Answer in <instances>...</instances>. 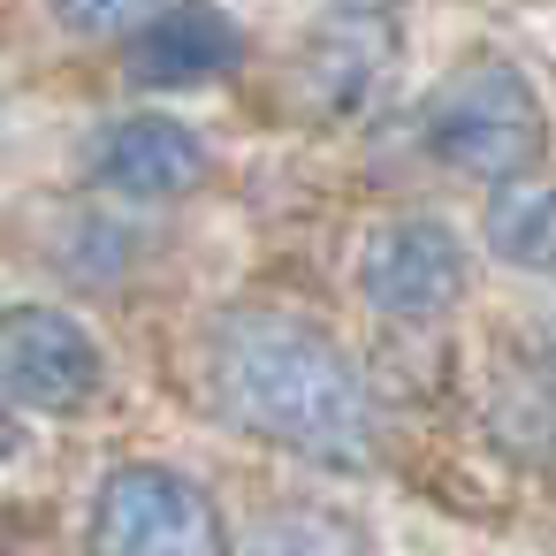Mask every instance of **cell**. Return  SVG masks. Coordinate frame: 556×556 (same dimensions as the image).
<instances>
[{"mask_svg":"<svg viewBox=\"0 0 556 556\" xmlns=\"http://www.w3.org/2000/svg\"><path fill=\"white\" fill-rule=\"evenodd\" d=\"M472 260L465 237L434 214H389L366 229L358 244V298L389 320V328H434L465 305Z\"/></svg>","mask_w":556,"mask_h":556,"instance_id":"obj_4","label":"cell"},{"mask_svg":"<svg viewBox=\"0 0 556 556\" xmlns=\"http://www.w3.org/2000/svg\"><path fill=\"white\" fill-rule=\"evenodd\" d=\"M427 153L450 168V176H472V184H510V176H533L541 153H548V115H541V92L480 54L465 62L434 100H427Z\"/></svg>","mask_w":556,"mask_h":556,"instance_id":"obj_2","label":"cell"},{"mask_svg":"<svg viewBox=\"0 0 556 556\" xmlns=\"http://www.w3.org/2000/svg\"><path fill=\"white\" fill-rule=\"evenodd\" d=\"M480 237L503 267L518 275H556V184L548 176H510L495 184L488 214H480Z\"/></svg>","mask_w":556,"mask_h":556,"instance_id":"obj_9","label":"cell"},{"mask_svg":"<svg viewBox=\"0 0 556 556\" xmlns=\"http://www.w3.org/2000/svg\"><path fill=\"white\" fill-rule=\"evenodd\" d=\"M206 389L237 434L298 465L320 472L374 465V396L358 358L290 305H229L206 336Z\"/></svg>","mask_w":556,"mask_h":556,"instance_id":"obj_1","label":"cell"},{"mask_svg":"<svg viewBox=\"0 0 556 556\" xmlns=\"http://www.w3.org/2000/svg\"><path fill=\"white\" fill-rule=\"evenodd\" d=\"M244 54V31L229 24V9L214 0H168L130 31V85L146 92H199L214 77H229Z\"/></svg>","mask_w":556,"mask_h":556,"instance_id":"obj_8","label":"cell"},{"mask_svg":"<svg viewBox=\"0 0 556 556\" xmlns=\"http://www.w3.org/2000/svg\"><path fill=\"white\" fill-rule=\"evenodd\" d=\"M54 24L77 31V39H130L153 9H168V0H47Z\"/></svg>","mask_w":556,"mask_h":556,"instance_id":"obj_11","label":"cell"},{"mask_svg":"<svg viewBox=\"0 0 556 556\" xmlns=\"http://www.w3.org/2000/svg\"><path fill=\"white\" fill-rule=\"evenodd\" d=\"M396 85V24L381 9H343L320 24V39L305 47V92L320 115L336 123H358V115H381Z\"/></svg>","mask_w":556,"mask_h":556,"instance_id":"obj_6","label":"cell"},{"mask_svg":"<svg viewBox=\"0 0 556 556\" xmlns=\"http://www.w3.org/2000/svg\"><path fill=\"white\" fill-rule=\"evenodd\" d=\"M85 541L92 556H229V518L191 472L130 457L100 480Z\"/></svg>","mask_w":556,"mask_h":556,"instance_id":"obj_3","label":"cell"},{"mask_svg":"<svg viewBox=\"0 0 556 556\" xmlns=\"http://www.w3.org/2000/svg\"><path fill=\"white\" fill-rule=\"evenodd\" d=\"M108 389L100 336L62 305H0V396L24 412H85Z\"/></svg>","mask_w":556,"mask_h":556,"instance_id":"obj_5","label":"cell"},{"mask_svg":"<svg viewBox=\"0 0 556 556\" xmlns=\"http://www.w3.org/2000/svg\"><path fill=\"white\" fill-rule=\"evenodd\" d=\"M267 556H374V541L343 510H282L267 533Z\"/></svg>","mask_w":556,"mask_h":556,"instance_id":"obj_10","label":"cell"},{"mask_svg":"<svg viewBox=\"0 0 556 556\" xmlns=\"http://www.w3.org/2000/svg\"><path fill=\"white\" fill-rule=\"evenodd\" d=\"M199 176H206V146L176 115H115L92 138V184L130 206H168L199 191Z\"/></svg>","mask_w":556,"mask_h":556,"instance_id":"obj_7","label":"cell"},{"mask_svg":"<svg viewBox=\"0 0 556 556\" xmlns=\"http://www.w3.org/2000/svg\"><path fill=\"white\" fill-rule=\"evenodd\" d=\"M16 457V412H9V396H0V465Z\"/></svg>","mask_w":556,"mask_h":556,"instance_id":"obj_12","label":"cell"}]
</instances>
